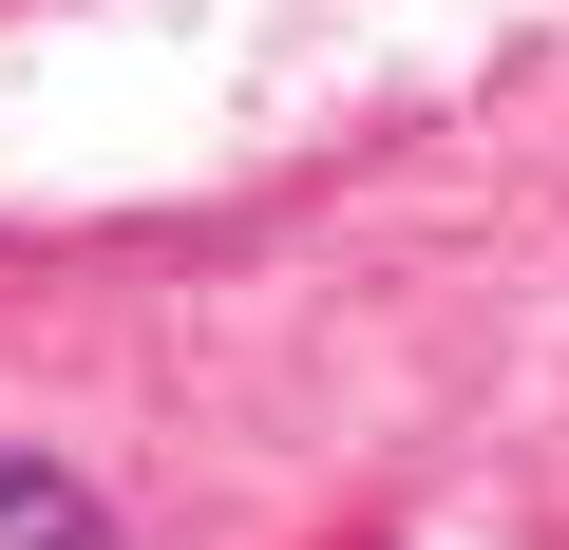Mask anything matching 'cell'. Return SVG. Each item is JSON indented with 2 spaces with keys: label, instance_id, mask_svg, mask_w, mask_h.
Wrapping results in <instances>:
<instances>
[{
  "label": "cell",
  "instance_id": "obj_1",
  "mask_svg": "<svg viewBox=\"0 0 569 550\" xmlns=\"http://www.w3.org/2000/svg\"><path fill=\"white\" fill-rule=\"evenodd\" d=\"M0 550H114V512H96L58 456H20V437H0Z\"/></svg>",
  "mask_w": 569,
  "mask_h": 550
}]
</instances>
